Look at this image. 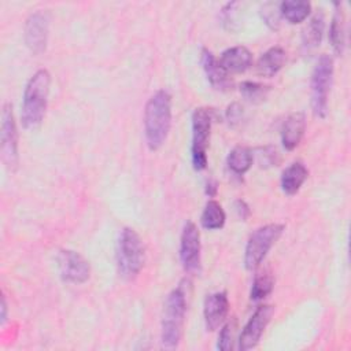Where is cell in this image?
I'll list each match as a JSON object with an SVG mask.
<instances>
[{"mask_svg": "<svg viewBox=\"0 0 351 351\" xmlns=\"http://www.w3.org/2000/svg\"><path fill=\"white\" fill-rule=\"evenodd\" d=\"M171 125V97L167 90L154 93L144 110V134L151 151L159 149L167 138Z\"/></svg>", "mask_w": 351, "mask_h": 351, "instance_id": "cell-1", "label": "cell"}, {"mask_svg": "<svg viewBox=\"0 0 351 351\" xmlns=\"http://www.w3.org/2000/svg\"><path fill=\"white\" fill-rule=\"evenodd\" d=\"M51 75L45 69L37 70L26 84L21 110L22 125L26 129L37 128L47 110Z\"/></svg>", "mask_w": 351, "mask_h": 351, "instance_id": "cell-2", "label": "cell"}, {"mask_svg": "<svg viewBox=\"0 0 351 351\" xmlns=\"http://www.w3.org/2000/svg\"><path fill=\"white\" fill-rule=\"evenodd\" d=\"M186 311V293L182 284L173 289L165 302L162 314V330H160V344L166 350H174L178 347L182 326Z\"/></svg>", "mask_w": 351, "mask_h": 351, "instance_id": "cell-3", "label": "cell"}, {"mask_svg": "<svg viewBox=\"0 0 351 351\" xmlns=\"http://www.w3.org/2000/svg\"><path fill=\"white\" fill-rule=\"evenodd\" d=\"M145 261L144 244L137 232L132 228H123L117 247V263L121 276L133 280L141 271Z\"/></svg>", "mask_w": 351, "mask_h": 351, "instance_id": "cell-4", "label": "cell"}, {"mask_svg": "<svg viewBox=\"0 0 351 351\" xmlns=\"http://www.w3.org/2000/svg\"><path fill=\"white\" fill-rule=\"evenodd\" d=\"M333 80V59L324 53L319 56L311 74V108L315 117L325 118L328 114V97Z\"/></svg>", "mask_w": 351, "mask_h": 351, "instance_id": "cell-5", "label": "cell"}, {"mask_svg": "<svg viewBox=\"0 0 351 351\" xmlns=\"http://www.w3.org/2000/svg\"><path fill=\"white\" fill-rule=\"evenodd\" d=\"M284 232V225L281 223H269L258 228L248 239L245 251H244V266L247 270H255L273 244L280 239Z\"/></svg>", "mask_w": 351, "mask_h": 351, "instance_id": "cell-6", "label": "cell"}, {"mask_svg": "<svg viewBox=\"0 0 351 351\" xmlns=\"http://www.w3.org/2000/svg\"><path fill=\"white\" fill-rule=\"evenodd\" d=\"M213 123V111L206 107H199L192 114V165L200 171L207 166V147Z\"/></svg>", "mask_w": 351, "mask_h": 351, "instance_id": "cell-7", "label": "cell"}, {"mask_svg": "<svg viewBox=\"0 0 351 351\" xmlns=\"http://www.w3.org/2000/svg\"><path fill=\"white\" fill-rule=\"evenodd\" d=\"M0 152L1 162L8 170H15L18 166V130L12 112V106L5 103L1 110L0 129Z\"/></svg>", "mask_w": 351, "mask_h": 351, "instance_id": "cell-8", "label": "cell"}, {"mask_svg": "<svg viewBox=\"0 0 351 351\" xmlns=\"http://www.w3.org/2000/svg\"><path fill=\"white\" fill-rule=\"evenodd\" d=\"M274 313V307L270 304H262L259 306L248 322L245 324L240 337H239V350L240 351H247L258 346L267 324L271 319V315Z\"/></svg>", "mask_w": 351, "mask_h": 351, "instance_id": "cell-9", "label": "cell"}, {"mask_svg": "<svg viewBox=\"0 0 351 351\" xmlns=\"http://www.w3.org/2000/svg\"><path fill=\"white\" fill-rule=\"evenodd\" d=\"M180 259L188 273H196L200 267V233L192 221H186L181 232Z\"/></svg>", "mask_w": 351, "mask_h": 351, "instance_id": "cell-10", "label": "cell"}, {"mask_svg": "<svg viewBox=\"0 0 351 351\" xmlns=\"http://www.w3.org/2000/svg\"><path fill=\"white\" fill-rule=\"evenodd\" d=\"M58 267L60 277L71 284H82L90 276L89 262L73 250H62L58 254Z\"/></svg>", "mask_w": 351, "mask_h": 351, "instance_id": "cell-11", "label": "cell"}, {"mask_svg": "<svg viewBox=\"0 0 351 351\" xmlns=\"http://www.w3.org/2000/svg\"><path fill=\"white\" fill-rule=\"evenodd\" d=\"M48 14L38 10L29 15L25 23V43L32 53L40 55L47 48L48 41Z\"/></svg>", "mask_w": 351, "mask_h": 351, "instance_id": "cell-12", "label": "cell"}, {"mask_svg": "<svg viewBox=\"0 0 351 351\" xmlns=\"http://www.w3.org/2000/svg\"><path fill=\"white\" fill-rule=\"evenodd\" d=\"M229 311V300L225 292H214L207 295L204 300V324L206 329L213 332L222 325Z\"/></svg>", "mask_w": 351, "mask_h": 351, "instance_id": "cell-13", "label": "cell"}, {"mask_svg": "<svg viewBox=\"0 0 351 351\" xmlns=\"http://www.w3.org/2000/svg\"><path fill=\"white\" fill-rule=\"evenodd\" d=\"M200 63L202 67L207 75V80L210 81L211 86L217 90H229L233 86V81L229 77V73H226L222 66L219 64L218 59L213 55L211 51L203 48L200 53Z\"/></svg>", "mask_w": 351, "mask_h": 351, "instance_id": "cell-14", "label": "cell"}, {"mask_svg": "<svg viewBox=\"0 0 351 351\" xmlns=\"http://www.w3.org/2000/svg\"><path fill=\"white\" fill-rule=\"evenodd\" d=\"M306 129V117L303 112L296 111L289 114L281 128V141L285 149L292 151L300 143Z\"/></svg>", "mask_w": 351, "mask_h": 351, "instance_id": "cell-15", "label": "cell"}, {"mask_svg": "<svg viewBox=\"0 0 351 351\" xmlns=\"http://www.w3.org/2000/svg\"><path fill=\"white\" fill-rule=\"evenodd\" d=\"M218 62L226 73H243L251 66L252 53L248 48L237 45L225 49Z\"/></svg>", "mask_w": 351, "mask_h": 351, "instance_id": "cell-16", "label": "cell"}, {"mask_svg": "<svg viewBox=\"0 0 351 351\" xmlns=\"http://www.w3.org/2000/svg\"><path fill=\"white\" fill-rule=\"evenodd\" d=\"M308 171L302 162L291 163L281 174V188L287 195H295L306 181Z\"/></svg>", "mask_w": 351, "mask_h": 351, "instance_id": "cell-17", "label": "cell"}, {"mask_svg": "<svg viewBox=\"0 0 351 351\" xmlns=\"http://www.w3.org/2000/svg\"><path fill=\"white\" fill-rule=\"evenodd\" d=\"M285 59H287V53L281 47H273L267 49L258 60V64H256L258 74L263 77H273L281 70V67L285 63Z\"/></svg>", "mask_w": 351, "mask_h": 351, "instance_id": "cell-18", "label": "cell"}, {"mask_svg": "<svg viewBox=\"0 0 351 351\" xmlns=\"http://www.w3.org/2000/svg\"><path fill=\"white\" fill-rule=\"evenodd\" d=\"M324 27H325V19L322 12L315 14L307 22V25L302 30V45L304 51L310 52L321 44V40L324 36Z\"/></svg>", "mask_w": 351, "mask_h": 351, "instance_id": "cell-19", "label": "cell"}, {"mask_svg": "<svg viewBox=\"0 0 351 351\" xmlns=\"http://www.w3.org/2000/svg\"><path fill=\"white\" fill-rule=\"evenodd\" d=\"M337 8L335 10V15L332 18V23L329 27V41L333 51L337 55H341L346 45V19L344 12L341 10V4H336Z\"/></svg>", "mask_w": 351, "mask_h": 351, "instance_id": "cell-20", "label": "cell"}, {"mask_svg": "<svg viewBox=\"0 0 351 351\" xmlns=\"http://www.w3.org/2000/svg\"><path fill=\"white\" fill-rule=\"evenodd\" d=\"M311 11V4L303 0H285L280 3V14L289 23L303 22Z\"/></svg>", "mask_w": 351, "mask_h": 351, "instance_id": "cell-21", "label": "cell"}, {"mask_svg": "<svg viewBox=\"0 0 351 351\" xmlns=\"http://www.w3.org/2000/svg\"><path fill=\"white\" fill-rule=\"evenodd\" d=\"M225 219H226V215L222 206L217 200H208L200 217L202 226L208 230L221 229L225 223Z\"/></svg>", "mask_w": 351, "mask_h": 351, "instance_id": "cell-22", "label": "cell"}, {"mask_svg": "<svg viewBox=\"0 0 351 351\" xmlns=\"http://www.w3.org/2000/svg\"><path fill=\"white\" fill-rule=\"evenodd\" d=\"M254 154L250 148L237 145L228 155V166L234 174H244L252 165Z\"/></svg>", "mask_w": 351, "mask_h": 351, "instance_id": "cell-23", "label": "cell"}, {"mask_svg": "<svg viewBox=\"0 0 351 351\" xmlns=\"http://www.w3.org/2000/svg\"><path fill=\"white\" fill-rule=\"evenodd\" d=\"M270 92V86L259 84V82H254V81H244L240 84V93L241 96L254 104L262 103L267 95Z\"/></svg>", "mask_w": 351, "mask_h": 351, "instance_id": "cell-24", "label": "cell"}, {"mask_svg": "<svg viewBox=\"0 0 351 351\" xmlns=\"http://www.w3.org/2000/svg\"><path fill=\"white\" fill-rule=\"evenodd\" d=\"M274 285V280L271 277V274L269 273H261L254 278L252 287H251V292H250V298L252 300H262L265 299L273 289Z\"/></svg>", "mask_w": 351, "mask_h": 351, "instance_id": "cell-25", "label": "cell"}, {"mask_svg": "<svg viewBox=\"0 0 351 351\" xmlns=\"http://www.w3.org/2000/svg\"><path fill=\"white\" fill-rule=\"evenodd\" d=\"M234 332H236V321L232 319L229 322H226L219 335H218V341H217V348L222 350V351H228L232 350L233 347V339H234Z\"/></svg>", "mask_w": 351, "mask_h": 351, "instance_id": "cell-26", "label": "cell"}, {"mask_svg": "<svg viewBox=\"0 0 351 351\" xmlns=\"http://www.w3.org/2000/svg\"><path fill=\"white\" fill-rule=\"evenodd\" d=\"M262 18L266 22L267 26H270L271 29H277L278 23H280V4L276 3H266L262 7Z\"/></svg>", "mask_w": 351, "mask_h": 351, "instance_id": "cell-27", "label": "cell"}, {"mask_svg": "<svg viewBox=\"0 0 351 351\" xmlns=\"http://www.w3.org/2000/svg\"><path fill=\"white\" fill-rule=\"evenodd\" d=\"M256 160H258V165L261 167H270V166L276 165L277 160H278V155H277L276 148L270 147V145L258 148Z\"/></svg>", "mask_w": 351, "mask_h": 351, "instance_id": "cell-28", "label": "cell"}, {"mask_svg": "<svg viewBox=\"0 0 351 351\" xmlns=\"http://www.w3.org/2000/svg\"><path fill=\"white\" fill-rule=\"evenodd\" d=\"M243 115H244L243 107L237 101H234V103L228 106V108H226V119H228L229 125L234 126V125L240 123L241 119H243Z\"/></svg>", "mask_w": 351, "mask_h": 351, "instance_id": "cell-29", "label": "cell"}, {"mask_svg": "<svg viewBox=\"0 0 351 351\" xmlns=\"http://www.w3.org/2000/svg\"><path fill=\"white\" fill-rule=\"evenodd\" d=\"M234 211L239 215V218H241L243 221H245L248 218V215H250V208H248L247 203L244 200H241V199H237L234 202Z\"/></svg>", "mask_w": 351, "mask_h": 351, "instance_id": "cell-30", "label": "cell"}, {"mask_svg": "<svg viewBox=\"0 0 351 351\" xmlns=\"http://www.w3.org/2000/svg\"><path fill=\"white\" fill-rule=\"evenodd\" d=\"M0 310H1L0 322H1V325H4V322L7 321V302H5V298H4V296H1V306H0Z\"/></svg>", "mask_w": 351, "mask_h": 351, "instance_id": "cell-31", "label": "cell"}, {"mask_svg": "<svg viewBox=\"0 0 351 351\" xmlns=\"http://www.w3.org/2000/svg\"><path fill=\"white\" fill-rule=\"evenodd\" d=\"M206 192H207V195H208V196H214V195L217 193V182H215V181H213V180H210V181L207 182Z\"/></svg>", "mask_w": 351, "mask_h": 351, "instance_id": "cell-32", "label": "cell"}]
</instances>
